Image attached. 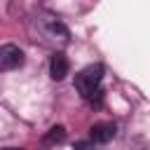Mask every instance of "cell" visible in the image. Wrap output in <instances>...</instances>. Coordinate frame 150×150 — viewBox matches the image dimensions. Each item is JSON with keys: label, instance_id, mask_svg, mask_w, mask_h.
<instances>
[{"label": "cell", "instance_id": "6da1fadb", "mask_svg": "<svg viewBox=\"0 0 150 150\" xmlns=\"http://www.w3.org/2000/svg\"><path fill=\"white\" fill-rule=\"evenodd\" d=\"M101 80H103V68L98 63L82 68L75 75V89L84 96V98H94V94H101Z\"/></svg>", "mask_w": 150, "mask_h": 150}, {"label": "cell", "instance_id": "7a4b0ae2", "mask_svg": "<svg viewBox=\"0 0 150 150\" xmlns=\"http://www.w3.org/2000/svg\"><path fill=\"white\" fill-rule=\"evenodd\" d=\"M23 63V52L16 45H2L0 47V70H14Z\"/></svg>", "mask_w": 150, "mask_h": 150}, {"label": "cell", "instance_id": "3957f363", "mask_svg": "<svg viewBox=\"0 0 150 150\" xmlns=\"http://www.w3.org/2000/svg\"><path fill=\"white\" fill-rule=\"evenodd\" d=\"M89 136H91L94 143H108L115 136V124L112 122H98L89 129Z\"/></svg>", "mask_w": 150, "mask_h": 150}, {"label": "cell", "instance_id": "277c9868", "mask_svg": "<svg viewBox=\"0 0 150 150\" xmlns=\"http://www.w3.org/2000/svg\"><path fill=\"white\" fill-rule=\"evenodd\" d=\"M68 68H70V66H68L66 54H61V52H59V54H54V56H52V61H49V75H52V80H56V82H59V80H63V77L68 75Z\"/></svg>", "mask_w": 150, "mask_h": 150}, {"label": "cell", "instance_id": "5b68a950", "mask_svg": "<svg viewBox=\"0 0 150 150\" xmlns=\"http://www.w3.org/2000/svg\"><path fill=\"white\" fill-rule=\"evenodd\" d=\"M63 141H66V129H63L61 124L52 127V129L42 136V143H45V145H56V143H63Z\"/></svg>", "mask_w": 150, "mask_h": 150}, {"label": "cell", "instance_id": "8992f818", "mask_svg": "<svg viewBox=\"0 0 150 150\" xmlns=\"http://www.w3.org/2000/svg\"><path fill=\"white\" fill-rule=\"evenodd\" d=\"M75 148H77V150H94L89 143H82V141H80V143H75Z\"/></svg>", "mask_w": 150, "mask_h": 150}, {"label": "cell", "instance_id": "52a82bcc", "mask_svg": "<svg viewBox=\"0 0 150 150\" xmlns=\"http://www.w3.org/2000/svg\"><path fill=\"white\" fill-rule=\"evenodd\" d=\"M5 150H19V148H5Z\"/></svg>", "mask_w": 150, "mask_h": 150}]
</instances>
